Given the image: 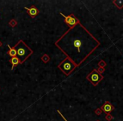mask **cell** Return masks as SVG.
<instances>
[{"label":"cell","instance_id":"cell-1","mask_svg":"<svg viewBox=\"0 0 123 121\" xmlns=\"http://www.w3.org/2000/svg\"><path fill=\"white\" fill-rule=\"evenodd\" d=\"M15 49H16V51H17V56L19 58L21 63H23L26 58L30 56L33 52L32 50L29 49L22 40L18 41V43L16 45V48H15Z\"/></svg>","mask_w":123,"mask_h":121},{"label":"cell","instance_id":"cell-7","mask_svg":"<svg viewBox=\"0 0 123 121\" xmlns=\"http://www.w3.org/2000/svg\"><path fill=\"white\" fill-rule=\"evenodd\" d=\"M73 46L74 48H76L78 52H80V49L81 46H82V41H81V40H80L79 38H75V39L74 40Z\"/></svg>","mask_w":123,"mask_h":121},{"label":"cell","instance_id":"cell-3","mask_svg":"<svg viewBox=\"0 0 123 121\" xmlns=\"http://www.w3.org/2000/svg\"><path fill=\"white\" fill-rule=\"evenodd\" d=\"M87 79L94 85H97L99 82L103 79V76L100 75L99 72H97V71L93 70L91 73L88 75Z\"/></svg>","mask_w":123,"mask_h":121},{"label":"cell","instance_id":"cell-10","mask_svg":"<svg viewBox=\"0 0 123 121\" xmlns=\"http://www.w3.org/2000/svg\"><path fill=\"white\" fill-rule=\"evenodd\" d=\"M114 4H116L119 8H122L123 7V1H114Z\"/></svg>","mask_w":123,"mask_h":121},{"label":"cell","instance_id":"cell-12","mask_svg":"<svg viewBox=\"0 0 123 121\" xmlns=\"http://www.w3.org/2000/svg\"><path fill=\"white\" fill-rule=\"evenodd\" d=\"M1 45H2V44H1V42H0V46H1Z\"/></svg>","mask_w":123,"mask_h":121},{"label":"cell","instance_id":"cell-11","mask_svg":"<svg viewBox=\"0 0 123 121\" xmlns=\"http://www.w3.org/2000/svg\"><path fill=\"white\" fill-rule=\"evenodd\" d=\"M111 119H112V117L109 116V115H107V116H106V120H111Z\"/></svg>","mask_w":123,"mask_h":121},{"label":"cell","instance_id":"cell-2","mask_svg":"<svg viewBox=\"0 0 123 121\" xmlns=\"http://www.w3.org/2000/svg\"><path fill=\"white\" fill-rule=\"evenodd\" d=\"M75 67L76 66L74 64V62L69 57H66L60 65H59V68H60L65 75H69Z\"/></svg>","mask_w":123,"mask_h":121},{"label":"cell","instance_id":"cell-6","mask_svg":"<svg viewBox=\"0 0 123 121\" xmlns=\"http://www.w3.org/2000/svg\"><path fill=\"white\" fill-rule=\"evenodd\" d=\"M114 108V107L112 106L111 104L110 103H108V102H105V104L103 105V106L101 107V109L103 110L105 113H106V114H109V113H111V112L112 111V109Z\"/></svg>","mask_w":123,"mask_h":121},{"label":"cell","instance_id":"cell-5","mask_svg":"<svg viewBox=\"0 0 123 121\" xmlns=\"http://www.w3.org/2000/svg\"><path fill=\"white\" fill-rule=\"evenodd\" d=\"M25 9L27 10L29 14L30 15L31 17H35L36 15H38V13H39V10L37 9V8H36L35 6H32L31 8H27V7H25Z\"/></svg>","mask_w":123,"mask_h":121},{"label":"cell","instance_id":"cell-4","mask_svg":"<svg viewBox=\"0 0 123 121\" xmlns=\"http://www.w3.org/2000/svg\"><path fill=\"white\" fill-rule=\"evenodd\" d=\"M60 13L64 17V18H65V23H66L67 25L70 26V29H72L74 26V25H76L77 24H79V20H78V19L74 18L73 14H70V15H69V16H65V15L62 12H60Z\"/></svg>","mask_w":123,"mask_h":121},{"label":"cell","instance_id":"cell-9","mask_svg":"<svg viewBox=\"0 0 123 121\" xmlns=\"http://www.w3.org/2000/svg\"><path fill=\"white\" fill-rule=\"evenodd\" d=\"M8 49H9V51H8V55H9L10 56H11L12 58L13 57H16L17 56V51L15 48H12L10 47L9 46H8Z\"/></svg>","mask_w":123,"mask_h":121},{"label":"cell","instance_id":"cell-8","mask_svg":"<svg viewBox=\"0 0 123 121\" xmlns=\"http://www.w3.org/2000/svg\"><path fill=\"white\" fill-rule=\"evenodd\" d=\"M10 62L12 63V69H13L15 67H16L18 64L21 63V61H20L19 58L18 57V56H16V57H13L10 59Z\"/></svg>","mask_w":123,"mask_h":121}]
</instances>
